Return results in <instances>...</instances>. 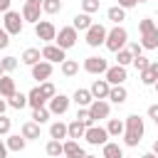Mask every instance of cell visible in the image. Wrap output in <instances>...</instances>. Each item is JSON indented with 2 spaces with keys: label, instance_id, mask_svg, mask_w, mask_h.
<instances>
[{
  "label": "cell",
  "instance_id": "cell-53",
  "mask_svg": "<svg viewBox=\"0 0 158 158\" xmlns=\"http://www.w3.org/2000/svg\"><path fill=\"white\" fill-rule=\"evenodd\" d=\"M2 74H5V69H2V62H0V77H2Z\"/></svg>",
  "mask_w": 158,
  "mask_h": 158
},
{
  "label": "cell",
  "instance_id": "cell-21",
  "mask_svg": "<svg viewBox=\"0 0 158 158\" xmlns=\"http://www.w3.org/2000/svg\"><path fill=\"white\" fill-rule=\"evenodd\" d=\"M15 91H17V89H15V79L7 77V74H2V77H0V96H2V99H10Z\"/></svg>",
  "mask_w": 158,
  "mask_h": 158
},
{
  "label": "cell",
  "instance_id": "cell-15",
  "mask_svg": "<svg viewBox=\"0 0 158 158\" xmlns=\"http://www.w3.org/2000/svg\"><path fill=\"white\" fill-rule=\"evenodd\" d=\"M91 96L94 99H109V91H111V84L106 81V79H94V84H91Z\"/></svg>",
  "mask_w": 158,
  "mask_h": 158
},
{
  "label": "cell",
  "instance_id": "cell-11",
  "mask_svg": "<svg viewBox=\"0 0 158 158\" xmlns=\"http://www.w3.org/2000/svg\"><path fill=\"white\" fill-rule=\"evenodd\" d=\"M84 138H86V143H91V146H104L106 138H109V131L101 128V126H89L86 133H84Z\"/></svg>",
  "mask_w": 158,
  "mask_h": 158
},
{
  "label": "cell",
  "instance_id": "cell-48",
  "mask_svg": "<svg viewBox=\"0 0 158 158\" xmlns=\"http://www.w3.org/2000/svg\"><path fill=\"white\" fill-rule=\"evenodd\" d=\"M7 151H10V148H7V143H2V141H0V158H7Z\"/></svg>",
  "mask_w": 158,
  "mask_h": 158
},
{
  "label": "cell",
  "instance_id": "cell-58",
  "mask_svg": "<svg viewBox=\"0 0 158 158\" xmlns=\"http://www.w3.org/2000/svg\"><path fill=\"white\" fill-rule=\"evenodd\" d=\"M156 25H158V22H156Z\"/></svg>",
  "mask_w": 158,
  "mask_h": 158
},
{
  "label": "cell",
  "instance_id": "cell-46",
  "mask_svg": "<svg viewBox=\"0 0 158 158\" xmlns=\"http://www.w3.org/2000/svg\"><path fill=\"white\" fill-rule=\"evenodd\" d=\"M118 5H121L123 10H128V7H136V5H138V0H118Z\"/></svg>",
  "mask_w": 158,
  "mask_h": 158
},
{
  "label": "cell",
  "instance_id": "cell-6",
  "mask_svg": "<svg viewBox=\"0 0 158 158\" xmlns=\"http://www.w3.org/2000/svg\"><path fill=\"white\" fill-rule=\"evenodd\" d=\"M106 35H109V30H106L104 25L94 22V25L86 30V44H89V47H99V44L106 42Z\"/></svg>",
  "mask_w": 158,
  "mask_h": 158
},
{
  "label": "cell",
  "instance_id": "cell-52",
  "mask_svg": "<svg viewBox=\"0 0 158 158\" xmlns=\"http://www.w3.org/2000/svg\"><path fill=\"white\" fill-rule=\"evenodd\" d=\"M153 153H156V156H158V138H156V141H153Z\"/></svg>",
  "mask_w": 158,
  "mask_h": 158
},
{
  "label": "cell",
  "instance_id": "cell-36",
  "mask_svg": "<svg viewBox=\"0 0 158 158\" xmlns=\"http://www.w3.org/2000/svg\"><path fill=\"white\" fill-rule=\"evenodd\" d=\"M114 54H116V62H118L121 67H126V64H131V62H133V54H131V49H126V47H123V49H118V52H114Z\"/></svg>",
  "mask_w": 158,
  "mask_h": 158
},
{
  "label": "cell",
  "instance_id": "cell-13",
  "mask_svg": "<svg viewBox=\"0 0 158 158\" xmlns=\"http://www.w3.org/2000/svg\"><path fill=\"white\" fill-rule=\"evenodd\" d=\"M126 79H128V74H126V67L116 64V67H109V69H106V81H109L111 86H116V84H123Z\"/></svg>",
  "mask_w": 158,
  "mask_h": 158
},
{
  "label": "cell",
  "instance_id": "cell-29",
  "mask_svg": "<svg viewBox=\"0 0 158 158\" xmlns=\"http://www.w3.org/2000/svg\"><path fill=\"white\" fill-rule=\"evenodd\" d=\"M7 106H12V109L22 111V109L27 106V94H20V91H15V94L7 99Z\"/></svg>",
  "mask_w": 158,
  "mask_h": 158
},
{
  "label": "cell",
  "instance_id": "cell-5",
  "mask_svg": "<svg viewBox=\"0 0 158 158\" xmlns=\"http://www.w3.org/2000/svg\"><path fill=\"white\" fill-rule=\"evenodd\" d=\"M35 35H37V40H42V42H54L57 40V27H54V22H49V20H40L37 25H35Z\"/></svg>",
  "mask_w": 158,
  "mask_h": 158
},
{
  "label": "cell",
  "instance_id": "cell-9",
  "mask_svg": "<svg viewBox=\"0 0 158 158\" xmlns=\"http://www.w3.org/2000/svg\"><path fill=\"white\" fill-rule=\"evenodd\" d=\"M106 69H109V62L104 59V57H86L84 59V72H89V74H106Z\"/></svg>",
  "mask_w": 158,
  "mask_h": 158
},
{
  "label": "cell",
  "instance_id": "cell-27",
  "mask_svg": "<svg viewBox=\"0 0 158 158\" xmlns=\"http://www.w3.org/2000/svg\"><path fill=\"white\" fill-rule=\"evenodd\" d=\"M72 99L77 101V106H89V104L94 101V96H91V91H89V89H77Z\"/></svg>",
  "mask_w": 158,
  "mask_h": 158
},
{
  "label": "cell",
  "instance_id": "cell-19",
  "mask_svg": "<svg viewBox=\"0 0 158 158\" xmlns=\"http://www.w3.org/2000/svg\"><path fill=\"white\" fill-rule=\"evenodd\" d=\"M64 156H67V158H84L86 153H84V148L79 146V141L69 138V141H64Z\"/></svg>",
  "mask_w": 158,
  "mask_h": 158
},
{
  "label": "cell",
  "instance_id": "cell-18",
  "mask_svg": "<svg viewBox=\"0 0 158 158\" xmlns=\"http://www.w3.org/2000/svg\"><path fill=\"white\" fill-rule=\"evenodd\" d=\"M49 99L42 94V89L40 86H35V89H30V94H27V104L32 106V109H40V106H44Z\"/></svg>",
  "mask_w": 158,
  "mask_h": 158
},
{
  "label": "cell",
  "instance_id": "cell-51",
  "mask_svg": "<svg viewBox=\"0 0 158 158\" xmlns=\"http://www.w3.org/2000/svg\"><path fill=\"white\" fill-rule=\"evenodd\" d=\"M25 2H32V5H42L44 0H25Z\"/></svg>",
  "mask_w": 158,
  "mask_h": 158
},
{
  "label": "cell",
  "instance_id": "cell-34",
  "mask_svg": "<svg viewBox=\"0 0 158 158\" xmlns=\"http://www.w3.org/2000/svg\"><path fill=\"white\" fill-rule=\"evenodd\" d=\"M25 146H27V138H25L22 133L7 138V148H10V151H25Z\"/></svg>",
  "mask_w": 158,
  "mask_h": 158
},
{
  "label": "cell",
  "instance_id": "cell-45",
  "mask_svg": "<svg viewBox=\"0 0 158 158\" xmlns=\"http://www.w3.org/2000/svg\"><path fill=\"white\" fill-rule=\"evenodd\" d=\"M128 49H131V54H133V57L143 54V44H141V42H131V44H128Z\"/></svg>",
  "mask_w": 158,
  "mask_h": 158
},
{
  "label": "cell",
  "instance_id": "cell-23",
  "mask_svg": "<svg viewBox=\"0 0 158 158\" xmlns=\"http://www.w3.org/2000/svg\"><path fill=\"white\" fill-rule=\"evenodd\" d=\"M109 99H111L114 104H123V101L128 99V91H126V86H123V84H116V86H111V91H109Z\"/></svg>",
  "mask_w": 158,
  "mask_h": 158
},
{
  "label": "cell",
  "instance_id": "cell-42",
  "mask_svg": "<svg viewBox=\"0 0 158 158\" xmlns=\"http://www.w3.org/2000/svg\"><path fill=\"white\" fill-rule=\"evenodd\" d=\"M148 57H143V54H138V57H133V67L138 69V72H143V69H148Z\"/></svg>",
  "mask_w": 158,
  "mask_h": 158
},
{
  "label": "cell",
  "instance_id": "cell-57",
  "mask_svg": "<svg viewBox=\"0 0 158 158\" xmlns=\"http://www.w3.org/2000/svg\"><path fill=\"white\" fill-rule=\"evenodd\" d=\"M153 121H156V126H158V118H153Z\"/></svg>",
  "mask_w": 158,
  "mask_h": 158
},
{
  "label": "cell",
  "instance_id": "cell-2",
  "mask_svg": "<svg viewBox=\"0 0 158 158\" xmlns=\"http://www.w3.org/2000/svg\"><path fill=\"white\" fill-rule=\"evenodd\" d=\"M138 32H141V44L143 49H158V25L151 17H143L138 22Z\"/></svg>",
  "mask_w": 158,
  "mask_h": 158
},
{
  "label": "cell",
  "instance_id": "cell-44",
  "mask_svg": "<svg viewBox=\"0 0 158 158\" xmlns=\"http://www.w3.org/2000/svg\"><path fill=\"white\" fill-rule=\"evenodd\" d=\"M7 44H10V32L5 27H0V49H5Z\"/></svg>",
  "mask_w": 158,
  "mask_h": 158
},
{
  "label": "cell",
  "instance_id": "cell-32",
  "mask_svg": "<svg viewBox=\"0 0 158 158\" xmlns=\"http://www.w3.org/2000/svg\"><path fill=\"white\" fill-rule=\"evenodd\" d=\"M104 158H123V151L118 143H104Z\"/></svg>",
  "mask_w": 158,
  "mask_h": 158
},
{
  "label": "cell",
  "instance_id": "cell-17",
  "mask_svg": "<svg viewBox=\"0 0 158 158\" xmlns=\"http://www.w3.org/2000/svg\"><path fill=\"white\" fill-rule=\"evenodd\" d=\"M91 25H94V22H91V15H89V12H77V15L72 17V27H74L77 32H79V30L86 32Z\"/></svg>",
  "mask_w": 158,
  "mask_h": 158
},
{
  "label": "cell",
  "instance_id": "cell-43",
  "mask_svg": "<svg viewBox=\"0 0 158 158\" xmlns=\"http://www.w3.org/2000/svg\"><path fill=\"white\" fill-rule=\"evenodd\" d=\"M10 128H12V121H10V118H7L5 114H2V116H0V136L10 133Z\"/></svg>",
  "mask_w": 158,
  "mask_h": 158
},
{
  "label": "cell",
  "instance_id": "cell-31",
  "mask_svg": "<svg viewBox=\"0 0 158 158\" xmlns=\"http://www.w3.org/2000/svg\"><path fill=\"white\" fill-rule=\"evenodd\" d=\"M123 128H126V123L121 118H109V126H106L109 136H123Z\"/></svg>",
  "mask_w": 158,
  "mask_h": 158
},
{
  "label": "cell",
  "instance_id": "cell-30",
  "mask_svg": "<svg viewBox=\"0 0 158 158\" xmlns=\"http://www.w3.org/2000/svg\"><path fill=\"white\" fill-rule=\"evenodd\" d=\"M84 133H86V126L79 121V118H74L72 123H69V138H84Z\"/></svg>",
  "mask_w": 158,
  "mask_h": 158
},
{
  "label": "cell",
  "instance_id": "cell-49",
  "mask_svg": "<svg viewBox=\"0 0 158 158\" xmlns=\"http://www.w3.org/2000/svg\"><path fill=\"white\" fill-rule=\"evenodd\" d=\"M5 109H7V101H5V99H2V96H0V116H2V114H5Z\"/></svg>",
  "mask_w": 158,
  "mask_h": 158
},
{
  "label": "cell",
  "instance_id": "cell-25",
  "mask_svg": "<svg viewBox=\"0 0 158 158\" xmlns=\"http://www.w3.org/2000/svg\"><path fill=\"white\" fill-rule=\"evenodd\" d=\"M42 59V52L37 49V47H27L25 52H22V62L27 64V67H32V64H37Z\"/></svg>",
  "mask_w": 158,
  "mask_h": 158
},
{
  "label": "cell",
  "instance_id": "cell-47",
  "mask_svg": "<svg viewBox=\"0 0 158 158\" xmlns=\"http://www.w3.org/2000/svg\"><path fill=\"white\" fill-rule=\"evenodd\" d=\"M10 2L12 0H0V12H7L10 10Z\"/></svg>",
  "mask_w": 158,
  "mask_h": 158
},
{
  "label": "cell",
  "instance_id": "cell-59",
  "mask_svg": "<svg viewBox=\"0 0 158 158\" xmlns=\"http://www.w3.org/2000/svg\"><path fill=\"white\" fill-rule=\"evenodd\" d=\"M123 158H126V156H123Z\"/></svg>",
  "mask_w": 158,
  "mask_h": 158
},
{
  "label": "cell",
  "instance_id": "cell-22",
  "mask_svg": "<svg viewBox=\"0 0 158 158\" xmlns=\"http://www.w3.org/2000/svg\"><path fill=\"white\" fill-rule=\"evenodd\" d=\"M49 136H52V138H57V141H62V138H69V123L54 121V123L49 126Z\"/></svg>",
  "mask_w": 158,
  "mask_h": 158
},
{
  "label": "cell",
  "instance_id": "cell-3",
  "mask_svg": "<svg viewBox=\"0 0 158 158\" xmlns=\"http://www.w3.org/2000/svg\"><path fill=\"white\" fill-rule=\"evenodd\" d=\"M126 42H128V32L121 27V25H116L114 30H109V35H106V49L109 52H118V49H123L126 47Z\"/></svg>",
  "mask_w": 158,
  "mask_h": 158
},
{
  "label": "cell",
  "instance_id": "cell-12",
  "mask_svg": "<svg viewBox=\"0 0 158 158\" xmlns=\"http://www.w3.org/2000/svg\"><path fill=\"white\" fill-rule=\"evenodd\" d=\"M52 77V62H37V64H32V79H37L40 84L42 81H47Z\"/></svg>",
  "mask_w": 158,
  "mask_h": 158
},
{
  "label": "cell",
  "instance_id": "cell-41",
  "mask_svg": "<svg viewBox=\"0 0 158 158\" xmlns=\"http://www.w3.org/2000/svg\"><path fill=\"white\" fill-rule=\"evenodd\" d=\"M99 5H101L99 0H81V10H84V12H89V15H91V12H96V10H99Z\"/></svg>",
  "mask_w": 158,
  "mask_h": 158
},
{
  "label": "cell",
  "instance_id": "cell-55",
  "mask_svg": "<svg viewBox=\"0 0 158 158\" xmlns=\"http://www.w3.org/2000/svg\"><path fill=\"white\" fill-rule=\"evenodd\" d=\"M153 86H156V91H158V81H156V84H153Z\"/></svg>",
  "mask_w": 158,
  "mask_h": 158
},
{
  "label": "cell",
  "instance_id": "cell-54",
  "mask_svg": "<svg viewBox=\"0 0 158 158\" xmlns=\"http://www.w3.org/2000/svg\"><path fill=\"white\" fill-rule=\"evenodd\" d=\"M84 158H96V156H89V153H86V156H84Z\"/></svg>",
  "mask_w": 158,
  "mask_h": 158
},
{
  "label": "cell",
  "instance_id": "cell-50",
  "mask_svg": "<svg viewBox=\"0 0 158 158\" xmlns=\"http://www.w3.org/2000/svg\"><path fill=\"white\" fill-rule=\"evenodd\" d=\"M141 158H158V156H156V153H153V151H151V153H143V156H141Z\"/></svg>",
  "mask_w": 158,
  "mask_h": 158
},
{
  "label": "cell",
  "instance_id": "cell-37",
  "mask_svg": "<svg viewBox=\"0 0 158 158\" xmlns=\"http://www.w3.org/2000/svg\"><path fill=\"white\" fill-rule=\"evenodd\" d=\"M77 118L89 128V126H94V118H91V114H89V106H79V111H77Z\"/></svg>",
  "mask_w": 158,
  "mask_h": 158
},
{
  "label": "cell",
  "instance_id": "cell-7",
  "mask_svg": "<svg viewBox=\"0 0 158 158\" xmlns=\"http://www.w3.org/2000/svg\"><path fill=\"white\" fill-rule=\"evenodd\" d=\"M77 40H79V32L69 25V27H62L59 32H57V40H54V44H59L62 49H69V47H74L77 44Z\"/></svg>",
  "mask_w": 158,
  "mask_h": 158
},
{
  "label": "cell",
  "instance_id": "cell-35",
  "mask_svg": "<svg viewBox=\"0 0 158 158\" xmlns=\"http://www.w3.org/2000/svg\"><path fill=\"white\" fill-rule=\"evenodd\" d=\"M79 72V62H74V59H64L62 62V74L64 77H74Z\"/></svg>",
  "mask_w": 158,
  "mask_h": 158
},
{
  "label": "cell",
  "instance_id": "cell-38",
  "mask_svg": "<svg viewBox=\"0 0 158 158\" xmlns=\"http://www.w3.org/2000/svg\"><path fill=\"white\" fill-rule=\"evenodd\" d=\"M42 10H44L47 15H57V12L62 10V0H44V2H42Z\"/></svg>",
  "mask_w": 158,
  "mask_h": 158
},
{
  "label": "cell",
  "instance_id": "cell-28",
  "mask_svg": "<svg viewBox=\"0 0 158 158\" xmlns=\"http://www.w3.org/2000/svg\"><path fill=\"white\" fill-rule=\"evenodd\" d=\"M44 151H47V156H49V158H59V156H64V143H62V141H57V138H52V141L47 143V148H44Z\"/></svg>",
  "mask_w": 158,
  "mask_h": 158
},
{
  "label": "cell",
  "instance_id": "cell-1",
  "mask_svg": "<svg viewBox=\"0 0 158 158\" xmlns=\"http://www.w3.org/2000/svg\"><path fill=\"white\" fill-rule=\"evenodd\" d=\"M126 128H123V143L126 146H138L141 143V138H143V118L138 116V114H131V116H126Z\"/></svg>",
  "mask_w": 158,
  "mask_h": 158
},
{
  "label": "cell",
  "instance_id": "cell-10",
  "mask_svg": "<svg viewBox=\"0 0 158 158\" xmlns=\"http://www.w3.org/2000/svg\"><path fill=\"white\" fill-rule=\"evenodd\" d=\"M89 114H91L94 121H101V118H109L111 106H109V101H104V99H94V101L89 104Z\"/></svg>",
  "mask_w": 158,
  "mask_h": 158
},
{
  "label": "cell",
  "instance_id": "cell-56",
  "mask_svg": "<svg viewBox=\"0 0 158 158\" xmlns=\"http://www.w3.org/2000/svg\"><path fill=\"white\" fill-rule=\"evenodd\" d=\"M138 2H148V0H138Z\"/></svg>",
  "mask_w": 158,
  "mask_h": 158
},
{
  "label": "cell",
  "instance_id": "cell-26",
  "mask_svg": "<svg viewBox=\"0 0 158 158\" xmlns=\"http://www.w3.org/2000/svg\"><path fill=\"white\" fill-rule=\"evenodd\" d=\"M22 136H25L27 141L40 138V123H37V121H27V123H22Z\"/></svg>",
  "mask_w": 158,
  "mask_h": 158
},
{
  "label": "cell",
  "instance_id": "cell-14",
  "mask_svg": "<svg viewBox=\"0 0 158 158\" xmlns=\"http://www.w3.org/2000/svg\"><path fill=\"white\" fill-rule=\"evenodd\" d=\"M47 109H49L54 116H62V114H67V109H69V96H64V94H57V96H52Z\"/></svg>",
  "mask_w": 158,
  "mask_h": 158
},
{
  "label": "cell",
  "instance_id": "cell-24",
  "mask_svg": "<svg viewBox=\"0 0 158 158\" xmlns=\"http://www.w3.org/2000/svg\"><path fill=\"white\" fill-rule=\"evenodd\" d=\"M106 17H109L114 25H121V22L126 20V10H123L121 5H114V7H109V10H106Z\"/></svg>",
  "mask_w": 158,
  "mask_h": 158
},
{
  "label": "cell",
  "instance_id": "cell-4",
  "mask_svg": "<svg viewBox=\"0 0 158 158\" xmlns=\"http://www.w3.org/2000/svg\"><path fill=\"white\" fill-rule=\"evenodd\" d=\"M2 27H5L10 35H20L22 27H25V17H22L20 12H15V10H7V12H5V20H2Z\"/></svg>",
  "mask_w": 158,
  "mask_h": 158
},
{
  "label": "cell",
  "instance_id": "cell-8",
  "mask_svg": "<svg viewBox=\"0 0 158 158\" xmlns=\"http://www.w3.org/2000/svg\"><path fill=\"white\" fill-rule=\"evenodd\" d=\"M64 52H67V49H62L59 44H52V42H49V44L42 47V59H47V62H52V64H57V62L62 64V62L67 59Z\"/></svg>",
  "mask_w": 158,
  "mask_h": 158
},
{
  "label": "cell",
  "instance_id": "cell-39",
  "mask_svg": "<svg viewBox=\"0 0 158 158\" xmlns=\"http://www.w3.org/2000/svg\"><path fill=\"white\" fill-rule=\"evenodd\" d=\"M0 62H2V69L5 72H15L17 69V57H2Z\"/></svg>",
  "mask_w": 158,
  "mask_h": 158
},
{
  "label": "cell",
  "instance_id": "cell-33",
  "mask_svg": "<svg viewBox=\"0 0 158 158\" xmlns=\"http://www.w3.org/2000/svg\"><path fill=\"white\" fill-rule=\"evenodd\" d=\"M49 116H52V111H49L47 106H40V109H32V121H37L40 126H42L44 121H49Z\"/></svg>",
  "mask_w": 158,
  "mask_h": 158
},
{
  "label": "cell",
  "instance_id": "cell-20",
  "mask_svg": "<svg viewBox=\"0 0 158 158\" xmlns=\"http://www.w3.org/2000/svg\"><path fill=\"white\" fill-rule=\"evenodd\" d=\"M141 81H143L146 86H153V84L158 81V62H151L148 69L141 72Z\"/></svg>",
  "mask_w": 158,
  "mask_h": 158
},
{
  "label": "cell",
  "instance_id": "cell-16",
  "mask_svg": "<svg viewBox=\"0 0 158 158\" xmlns=\"http://www.w3.org/2000/svg\"><path fill=\"white\" fill-rule=\"evenodd\" d=\"M40 10H42V5L25 2V5H22V17H25V22H32V25H37V22H40Z\"/></svg>",
  "mask_w": 158,
  "mask_h": 158
},
{
  "label": "cell",
  "instance_id": "cell-40",
  "mask_svg": "<svg viewBox=\"0 0 158 158\" xmlns=\"http://www.w3.org/2000/svg\"><path fill=\"white\" fill-rule=\"evenodd\" d=\"M40 89H42V94H44L47 99L57 96V89H54V84H52V81H42V84H40Z\"/></svg>",
  "mask_w": 158,
  "mask_h": 158
}]
</instances>
